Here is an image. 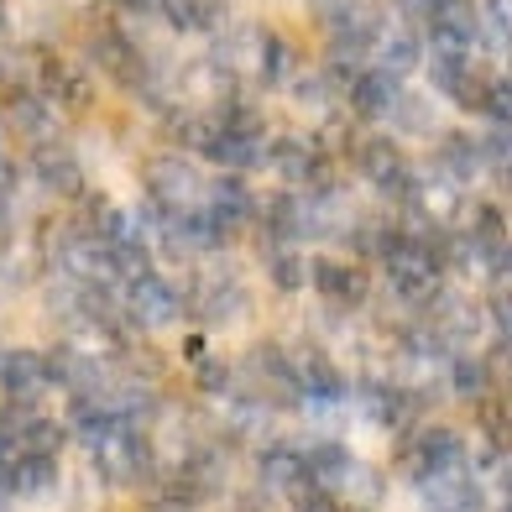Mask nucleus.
<instances>
[{
    "label": "nucleus",
    "mask_w": 512,
    "mask_h": 512,
    "mask_svg": "<svg viewBox=\"0 0 512 512\" xmlns=\"http://www.w3.org/2000/svg\"><path fill=\"white\" fill-rule=\"evenodd\" d=\"M58 486V455H11L6 492L16 497H48Z\"/></svg>",
    "instance_id": "a211bd4d"
},
{
    "label": "nucleus",
    "mask_w": 512,
    "mask_h": 512,
    "mask_svg": "<svg viewBox=\"0 0 512 512\" xmlns=\"http://www.w3.org/2000/svg\"><path fill=\"white\" fill-rule=\"evenodd\" d=\"M351 162H356V173L371 183V189H382V194H403V183L413 173L403 142H392V136H356Z\"/></svg>",
    "instance_id": "39448f33"
},
{
    "label": "nucleus",
    "mask_w": 512,
    "mask_h": 512,
    "mask_svg": "<svg viewBox=\"0 0 512 512\" xmlns=\"http://www.w3.org/2000/svg\"><path fill=\"white\" fill-rule=\"evenodd\" d=\"M32 173H37V183L48 194H58V199H74V194H84V162H79V152L63 142V136H53V142H37L32 147Z\"/></svg>",
    "instance_id": "1a4fd4ad"
},
{
    "label": "nucleus",
    "mask_w": 512,
    "mask_h": 512,
    "mask_svg": "<svg viewBox=\"0 0 512 512\" xmlns=\"http://www.w3.org/2000/svg\"><path fill=\"white\" fill-rule=\"evenodd\" d=\"M471 471V455H465V439L455 429H424L408 445V481H434V476H455Z\"/></svg>",
    "instance_id": "423d86ee"
},
{
    "label": "nucleus",
    "mask_w": 512,
    "mask_h": 512,
    "mask_svg": "<svg viewBox=\"0 0 512 512\" xmlns=\"http://www.w3.org/2000/svg\"><path fill=\"white\" fill-rule=\"evenodd\" d=\"M84 445H89V460H95L100 481H110V486H142L152 476V465H157L147 429L126 424V418H105V424H95L84 434Z\"/></svg>",
    "instance_id": "f257e3e1"
},
{
    "label": "nucleus",
    "mask_w": 512,
    "mask_h": 512,
    "mask_svg": "<svg viewBox=\"0 0 512 512\" xmlns=\"http://www.w3.org/2000/svg\"><path fill=\"white\" fill-rule=\"evenodd\" d=\"M6 131H16L27 147H37V142H53L58 136V115L37 89H11L6 95Z\"/></svg>",
    "instance_id": "ddd939ff"
},
{
    "label": "nucleus",
    "mask_w": 512,
    "mask_h": 512,
    "mask_svg": "<svg viewBox=\"0 0 512 512\" xmlns=\"http://www.w3.org/2000/svg\"><path fill=\"white\" fill-rule=\"evenodd\" d=\"M256 481H262L267 497L304 492L309 476H304V455H298V445H267L262 455H256Z\"/></svg>",
    "instance_id": "dca6fc26"
},
{
    "label": "nucleus",
    "mask_w": 512,
    "mask_h": 512,
    "mask_svg": "<svg viewBox=\"0 0 512 512\" xmlns=\"http://www.w3.org/2000/svg\"><path fill=\"white\" fill-rule=\"evenodd\" d=\"M0 157H6V126H0Z\"/></svg>",
    "instance_id": "393cba45"
},
{
    "label": "nucleus",
    "mask_w": 512,
    "mask_h": 512,
    "mask_svg": "<svg viewBox=\"0 0 512 512\" xmlns=\"http://www.w3.org/2000/svg\"><path fill=\"white\" fill-rule=\"evenodd\" d=\"M476 115L486 126H507V115H512V89H507V74H497V68H492V79H486L481 100H476Z\"/></svg>",
    "instance_id": "5701e85b"
},
{
    "label": "nucleus",
    "mask_w": 512,
    "mask_h": 512,
    "mask_svg": "<svg viewBox=\"0 0 512 512\" xmlns=\"http://www.w3.org/2000/svg\"><path fill=\"white\" fill-rule=\"evenodd\" d=\"M0 512H11V507H6V497H0Z\"/></svg>",
    "instance_id": "a878e982"
},
{
    "label": "nucleus",
    "mask_w": 512,
    "mask_h": 512,
    "mask_svg": "<svg viewBox=\"0 0 512 512\" xmlns=\"http://www.w3.org/2000/svg\"><path fill=\"white\" fill-rule=\"evenodd\" d=\"M434 168L445 173L450 183H476V178H486L481 147H476V136H465V131H445V136H439V162H434Z\"/></svg>",
    "instance_id": "f3484780"
},
{
    "label": "nucleus",
    "mask_w": 512,
    "mask_h": 512,
    "mask_svg": "<svg viewBox=\"0 0 512 512\" xmlns=\"http://www.w3.org/2000/svg\"><path fill=\"white\" fill-rule=\"evenodd\" d=\"M256 209V194L246 189L241 173H225V178H209V194H204V215L215 220L225 236H236V230L251 220Z\"/></svg>",
    "instance_id": "4468645a"
},
{
    "label": "nucleus",
    "mask_w": 512,
    "mask_h": 512,
    "mask_svg": "<svg viewBox=\"0 0 512 512\" xmlns=\"http://www.w3.org/2000/svg\"><path fill=\"white\" fill-rule=\"evenodd\" d=\"M0 32H6V0H0Z\"/></svg>",
    "instance_id": "b1692460"
},
{
    "label": "nucleus",
    "mask_w": 512,
    "mask_h": 512,
    "mask_svg": "<svg viewBox=\"0 0 512 512\" xmlns=\"http://www.w3.org/2000/svg\"><path fill=\"white\" fill-rule=\"evenodd\" d=\"M246 74H256L262 84H288V79L298 74V48H293V42H288L283 32H272V27H256Z\"/></svg>",
    "instance_id": "2eb2a0df"
},
{
    "label": "nucleus",
    "mask_w": 512,
    "mask_h": 512,
    "mask_svg": "<svg viewBox=\"0 0 512 512\" xmlns=\"http://www.w3.org/2000/svg\"><path fill=\"white\" fill-rule=\"evenodd\" d=\"M450 366V382H455V392H460V398H486V387H492V366H486L481 356H445Z\"/></svg>",
    "instance_id": "412c9836"
},
{
    "label": "nucleus",
    "mask_w": 512,
    "mask_h": 512,
    "mask_svg": "<svg viewBox=\"0 0 512 512\" xmlns=\"http://www.w3.org/2000/svg\"><path fill=\"white\" fill-rule=\"evenodd\" d=\"M382 121L403 126V131H413V136H434V131H439V126H434V105H429L424 95H413L408 84H398V95H392V105H387Z\"/></svg>",
    "instance_id": "6ab92c4d"
},
{
    "label": "nucleus",
    "mask_w": 512,
    "mask_h": 512,
    "mask_svg": "<svg viewBox=\"0 0 512 512\" xmlns=\"http://www.w3.org/2000/svg\"><path fill=\"white\" fill-rule=\"evenodd\" d=\"M476 16H481V42H492V53H507L512 0H476Z\"/></svg>",
    "instance_id": "4be33fe9"
},
{
    "label": "nucleus",
    "mask_w": 512,
    "mask_h": 512,
    "mask_svg": "<svg viewBox=\"0 0 512 512\" xmlns=\"http://www.w3.org/2000/svg\"><path fill=\"white\" fill-rule=\"evenodd\" d=\"M267 272H272V283L283 288V293L309 288V256H298V251H293V241L272 246V256H267Z\"/></svg>",
    "instance_id": "aec40b11"
},
{
    "label": "nucleus",
    "mask_w": 512,
    "mask_h": 512,
    "mask_svg": "<svg viewBox=\"0 0 512 512\" xmlns=\"http://www.w3.org/2000/svg\"><path fill=\"white\" fill-rule=\"evenodd\" d=\"M189 309H199V319L209 324V330H225V324H236L251 314V298L246 288L236 283V277H204V283L194 288Z\"/></svg>",
    "instance_id": "9b49d317"
},
{
    "label": "nucleus",
    "mask_w": 512,
    "mask_h": 512,
    "mask_svg": "<svg viewBox=\"0 0 512 512\" xmlns=\"http://www.w3.org/2000/svg\"><path fill=\"white\" fill-rule=\"evenodd\" d=\"M418 68H429L434 95H445L460 110H476L486 79H492V68L476 58V48H424V63Z\"/></svg>",
    "instance_id": "20e7f679"
},
{
    "label": "nucleus",
    "mask_w": 512,
    "mask_h": 512,
    "mask_svg": "<svg viewBox=\"0 0 512 512\" xmlns=\"http://www.w3.org/2000/svg\"><path fill=\"white\" fill-rule=\"evenodd\" d=\"M309 288H319V298H330L335 309L366 304V272L351 256H319V262H309Z\"/></svg>",
    "instance_id": "9d476101"
},
{
    "label": "nucleus",
    "mask_w": 512,
    "mask_h": 512,
    "mask_svg": "<svg viewBox=\"0 0 512 512\" xmlns=\"http://www.w3.org/2000/svg\"><path fill=\"white\" fill-rule=\"evenodd\" d=\"M121 314L136 330H173V324H183V314H189V293L152 267L142 277H131V283H121Z\"/></svg>",
    "instance_id": "7ed1b4c3"
},
{
    "label": "nucleus",
    "mask_w": 512,
    "mask_h": 512,
    "mask_svg": "<svg viewBox=\"0 0 512 512\" xmlns=\"http://www.w3.org/2000/svg\"><path fill=\"white\" fill-rule=\"evenodd\" d=\"M48 356L42 351H6L0 356V392L6 403H37L48 392Z\"/></svg>",
    "instance_id": "f8f14e48"
},
{
    "label": "nucleus",
    "mask_w": 512,
    "mask_h": 512,
    "mask_svg": "<svg viewBox=\"0 0 512 512\" xmlns=\"http://www.w3.org/2000/svg\"><path fill=\"white\" fill-rule=\"evenodd\" d=\"M142 183H147V199L157 215H194L204 209V194H209V173L189 152H162L142 168Z\"/></svg>",
    "instance_id": "f03ea898"
},
{
    "label": "nucleus",
    "mask_w": 512,
    "mask_h": 512,
    "mask_svg": "<svg viewBox=\"0 0 512 512\" xmlns=\"http://www.w3.org/2000/svg\"><path fill=\"white\" fill-rule=\"evenodd\" d=\"M267 162L288 189H319L324 173H330V157L314 142H304V136H277V142H267Z\"/></svg>",
    "instance_id": "6e6552de"
},
{
    "label": "nucleus",
    "mask_w": 512,
    "mask_h": 512,
    "mask_svg": "<svg viewBox=\"0 0 512 512\" xmlns=\"http://www.w3.org/2000/svg\"><path fill=\"white\" fill-rule=\"evenodd\" d=\"M418 32H429L434 48H481V16L476 0H429Z\"/></svg>",
    "instance_id": "0eeeda50"
}]
</instances>
